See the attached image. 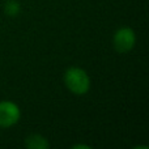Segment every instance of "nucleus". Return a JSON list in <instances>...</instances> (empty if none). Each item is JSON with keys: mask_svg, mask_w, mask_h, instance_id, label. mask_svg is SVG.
Returning <instances> with one entry per match:
<instances>
[{"mask_svg": "<svg viewBox=\"0 0 149 149\" xmlns=\"http://www.w3.org/2000/svg\"><path fill=\"white\" fill-rule=\"evenodd\" d=\"M3 9L8 17H17L21 12V4L17 0H7Z\"/></svg>", "mask_w": 149, "mask_h": 149, "instance_id": "39448f33", "label": "nucleus"}, {"mask_svg": "<svg viewBox=\"0 0 149 149\" xmlns=\"http://www.w3.org/2000/svg\"><path fill=\"white\" fill-rule=\"evenodd\" d=\"M72 148H74V149H79V148H84V149H90V147H89V145H80V144H76V145H73Z\"/></svg>", "mask_w": 149, "mask_h": 149, "instance_id": "423d86ee", "label": "nucleus"}, {"mask_svg": "<svg viewBox=\"0 0 149 149\" xmlns=\"http://www.w3.org/2000/svg\"><path fill=\"white\" fill-rule=\"evenodd\" d=\"M21 119V109L16 102L9 100L0 101V128H10Z\"/></svg>", "mask_w": 149, "mask_h": 149, "instance_id": "7ed1b4c3", "label": "nucleus"}, {"mask_svg": "<svg viewBox=\"0 0 149 149\" xmlns=\"http://www.w3.org/2000/svg\"><path fill=\"white\" fill-rule=\"evenodd\" d=\"M136 45V33L130 26H120L113 36V47L119 54H127Z\"/></svg>", "mask_w": 149, "mask_h": 149, "instance_id": "f03ea898", "label": "nucleus"}, {"mask_svg": "<svg viewBox=\"0 0 149 149\" xmlns=\"http://www.w3.org/2000/svg\"><path fill=\"white\" fill-rule=\"evenodd\" d=\"M28 149H49L50 148V143L43 135L41 134H30L25 137L24 141Z\"/></svg>", "mask_w": 149, "mask_h": 149, "instance_id": "20e7f679", "label": "nucleus"}, {"mask_svg": "<svg viewBox=\"0 0 149 149\" xmlns=\"http://www.w3.org/2000/svg\"><path fill=\"white\" fill-rule=\"evenodd\" d=\"M64 86L74 95H84L90 90L92 80L90 76L84 68L71 65L64 71L63 74Z\"/></svg>", "mask_w": 149, "mask_h": 149, "instance_id": "f257e3e1", "label": "nucleus"}]
</instances>
